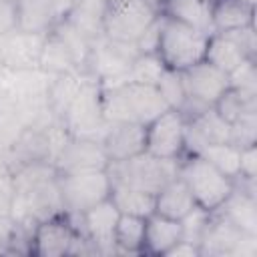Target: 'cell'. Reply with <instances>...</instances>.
I'll return each mask as SVG.
<instances>
[{"instance_id":"obj_33","label":"cell","mask_w":257,"mask_h":257,"mask_svg":"<svg viewBox=\"0 0 257 257\" xmlns=\"http://www.w3.org/2000/svg\"><path fill=\"white\" fill-rule=\"evenodd\" d=\"M215 112L227 120L229 124L235 122L243 112L247 110H257V96H249V94H243L241 90L229 86L213 104Z\"/></svg>"},{"instance_id":"obj_47","label":"cell","mask_w":257,"mask_h":257,"mask_svg":"<svg viewBox=\"0 0 257 257\" xmlns=\"http://www.w3.org/2000/svg\"><path fill=\"white\" fill-rule=\"evenodd\" d=\"M106 2H108V8H112V6H118V4L128 2V0H106Z\"/></svg>"},{"instance_id":"obj_14","label":"cell","mask_w":257,"mask_h":257,"mask_svg":"<svg viewBox=\"0 0 257 257\" xmlns=\"http://www.w3.org/2000/svg\"><path fill=\"white\" fill-rule=\"evenodd\" d=\"M46 34L22 32L12 28L10 32L0 36V54L6 68L20 70V68H36L38 58L42 52Z\"/></svg>"},{"instance_id":"obj_17","label":"cell","mask_w":257,"mask_h":257,"mask_svg":"<svg viewBox=\"0 0 257 257\" xmlns=\"http://www.w3.org/2000/svg\"><path fill=\"white\" fill-rule=\"evenodd\" d=\"M183 237V227L179 219H171L159 213H151L145 221V241L143 255L165 257L173 245Z\"/></svg>"},{"instance_id":"obj_48","label":"cell","mask_w":257,"mask_h":257,"mask_svg":"<svg viewBox=\"0 0 257 257\" xmlns=\"http://www.w3.org/2000/svg\"><path fill=\"white\" fill-rule=\"evenodd\" d=\"M4 68V60H2V54H0V70Z\"/></svg>"},{"instance_id":"obj_28","label":"cell","mask_w":257,"mask_h":257,"mask_svg":"<svg viewBox=\"0 0 257 257\" xmlns=\"http://www.w3.org/2000/svg\"><path fill=\"white\" fill-rule=\"evenodd\" d=\"M86 78H88L86 74L76 72V70L52 76V82H50L48 92H46V100H48V106H50V110L54 112V116L58 120L66 112V108L70 106L74 96L80 92V88H82Z\"/></svg>"},{"instance_id":"obj_27","label":"cell","mask_w":257,"mask_h":257,"mask_svg":"<svg viewBox=\"0 0 257 257\" xmlns=\"http://www.w3.org/2000/svg\"><path fill=\"white\" fill-rule=\"evenodd\" d=\"M247 56L243 54V50L237 46V42L225 34V32H213L209 34L207 40V48H205V56L203 60L209 62L211 66L223 70V72H231L235 66H239Z\"/></svg>"},{"instance_id":"obj_29","label":"cell","mask_w":257,"mask_h":257,"mask_svg":"<svg viewBox=\"0 0 257 257\" xmlns=\"http://www.w3.org/2000/svg\"><path fill=\"white\" fill-rule=\"evenodd\" d=\"M145 221L147 217L120 213L114 229V249L116 255H143L145 241Z\"/></svg>"},{"instance_id":"obj_16","label":"cell","mask_w":257,"mask_h":257,"mask_svg":"<svg viewBox=\"0 0 257 257\" xmlns=\"http://www.w3.org/2000/svg\"><path fill=\"white\" fill-rule=\"evenodd\" d=\"M231 139V124L223 120L215 108H207L199 116L187 120L185 126V155H197L203 147L215 143H229Z\"/></svg>"},{"instance_id":"obj_38","label":"cell","mask_w":257,"mask_h":257,"mask_svg":"<svg viewBox=\"0 0 257 257\" xmlns=\"http://www.w3.org/2000/svg\"><path fill=\"white\" fill-rule=\"evenodd\" d=\"M24 122L18 118L14 110H2L0 112V147L8 149L18 141V137L24 131Z\"/></svg>"},{"instance_id":"obj_41","label":"cell","mask_w":257,"mask_h":257,"mask_svg":"<svg viewBox=\"0 0 257 257\" xmlns=\"http://www.w3.org/2000/svg\"><path fill=\"white\" fill-rule=\"evenodd\" d=\"M229 34L237 46L243 50V54L247 58H255L257 60V36H255V24L253 26H245V28H239V30H233V32H225Z\"/></svg>"},{"instance_id":"obj_20","label":"cell","mask_w":257,"mask_h":257,"mask_svg":"<svg viewBox=\"0 0 257 257\" xmlns=\"http://www.w3.org/2000/svg\"><path fill=\"white\" fill-rule=\"evenodd\" d=\"M195 207H197V203H195L189 187L185 185V181L179 175L173 177L167 185H163L155 193V213H159V215L181 221Z\"/></svg>"},{"instance_id":"obj_15","label":"cell","mask_w":257,"mask_h":257,"mask_svg":"<svg viewBox=\"0 0 257 257\" xmlns=\"http://www.w3.org/2000/svg\"><path fill=\"white\" fill-rule=\"evenodd\" d=\"M100 143H102L108 163H118V161L137 157L145 153V124L108 122Z\"/></svg>"},{"instance_id":"obj_12","label":"cell","mask_w":257,"mask_h":257,"mask_svg":"<svg viewBox=\"0 0 257 257\" xmlns=\"http://www.w3.org/2000/svg\"><path fill=\"white\" fill-rule=\"evenodd\" d=\"M118 209L108 199L84 211L76 223V227L94 243L98 255H116L114 249V229L118 221Z\"/></svg>"},{"instance_id":"obj_7","label":"cell","mask_w":257,"mask_h":257,"mask_svg":"<svg viewBox=\"0 0 257 257\" xmlns=\"http://www.w3.org/2000/svg\"><path fill=\"white\" fill-rule=\"evenodd\" d=\"M62 126L70 137H86L100 141L108 122L102 116V88L98 82L86 78L80 92L74 96L66 112L60 116Z\"/></svg>"},{"instance_id":"obj_3","label":"cell","mask_w":257,"mask_h":257,"mask_svg":"<svg viewBox=\"0 0 257 257\" xmlns=\"http://www.w3.org/2000/svg\"><path fill=\"white\" fill-rule=\"evenodd\" d=\"M207 40H209V34H205L185 22L165 16L157 54L161 56V60L165 62V66L169 70L183 72L203 60Z\"/></svg>"},{"instance_id":"obj_9","label":"cell","mask_w":257,"mask_h":257,"mask_svg":"<svg viewBox=\"0 0 257 257\" xmlns=\"http://www.w3.org/2000/svg\"><path fill=\"white\" fill-rule=\"evenodd\" d=\"M185 126L187 122L181 112L167 108L145 124V153L157 159L179 161L185 155Z\"/></svg>"},{"instance_id":"obj_13","label":"cell","mask_w":257,"mask_h":257,"mask_svg":"<svg viewBox=\"0 0 257 257\" xmlns=\"http://www.w3.org/2000/svg\"><path fill=\"white\" fill-rule=\"evenodd\" d=\"M185 92L189 98H195L207 106H213L215 100L229 88V76L227 72L211 66L209 62L201 60L193 64L191 68L181 72Z\"/></svg>"},{"instance_id":"obj_1","label":"cell","mask_w":257,"mask_h":257,"mask_svg":"<svg viewBox=\"0 0 257 257\" xmlns=\"http://www.w3.org/2000/svg\"><path fill=\"white\" fill-rule=\"evenodd\" d=\"M167 102L157 86L122 82L102 88V116L106 122L149 124L167 110Z\"/></svg>"},{"instance_id":"obj_34","label":"cell","mask_w":257,"mask_h":257,"mask_svg":"<svg viewBox=\"0 0 257 257\" xmlns=\"http://www.w3.org/2000/svg\"><path fill=\"white\" fill-rule=\"evenodd\" d=\"M157 88H159V92H161V96L165 98V102H167L169 108L179 110V108L183 106V102H185V98H187V92H185V84H183L181 72L167 68V70L163 72V76H161Z\"/></svg>"},{"instance_id":"obj_31","label":"cell","mask_w":257,"mask_h":257,"mask_svg":"<svg viewBox=\"0 0 257 257\" xmlns=\"http://www.w3.org/2000/svg\"><path fill=\"white\" fill-rule=\"evenodd\" d=\"M167 70L165 62L157 52H139L131 62L122 82H137V84H151L157 86L163 72Z\"/></svg>"},{"instance_id":"obj_25","label":"cell","mask_w":257,"mask_h":257,"mask_svg":"<svg viewBox=\"0 0 257 257\" xmlns=\"http://www.w3.org/2000/svg\"><path fill=\"white\" fill-rule=\"evenodd\" d=\"M211 6H213V0H165L161 14L173 20L185 22L205 34H213Z\"/></svg>"},{"instance_id":"obj_2","label":"cell","mask_w":257,"mask_h":257,"mask_svg":"<svg viewBox=\"0 0 257 257\" xmlns=\"http://www.w3.org/2000/svg\"><path fill=\"white\" fill-rule=\"evenodd\" d=\"M177 175L189 187L197 207L209 213L217 211L233 191V179L223 175L201 155H183L179 159Z\"/></svg>"},{"instance_id":"obj_37","label":"cell","mask_w":257,"mask_h":257,"mask_svg":"<svg viewBox=\"0 0 257 257\" xmlns=\"http://www.w3.org/2000/svg\"><path fill=\"white\" fill-rule=\"evenodd\" d=\"M209 219H211V213L201 209V207H195L189 215H185L181 219V227H183V237L185 241H191V243H197L201 247V239L205 235V229L209 225Z\"/></svg>"},{"instance_id":"obj_32","label":"cell","mask_w":257,"mask_h":257,"mask_svg":"<svg viewBox=\"0 0 257 257\" xmlns=\"http://www.w3.org/2000/svg\"><path fill=\"white\" fill-rule=\"evenodd\" d=\"M239 151L241 149L235 147L233 143H215L203 147L197 155L207 159L215 169H219L223 175L235 181L239 177Z\"/></svg>"},{"instance_id":"obj_49","label":"cell","mask_w":257,"mask_h":257,"mask_svg":"<svg viewBox=\"0 0 257 257\" xmlns=\"http://www.w3.org/2000/svg\"><path fill=\"white\" fill-rule=\"evenodd\" d=\"M10 2H14V0H10Z\"/></svg>"},{"instance_id":"obj_44","label":"cell","mask_w":257,"mask_h":257,"mask_svg":"<svg viewBox=\"0 0 257 257\" xmlns=\"http://www.w3.org/2000/svg\"><path fill=\"white\" fill-rule=\"evenodd\" d=\"M16 26V14H14V2L0 0V36L10 32Z\"/></svg>"},{"instance_id":"obj_11","label":"cell","mask_w":257,"mask_h":257,"mask_svg":"<svg viewBox=\"0 0 257 257\" xmlns=\"http://www.w3.org/2000/svg\"><path fill=\"white\" fill-rule=\"evenodd\" d=\"M106 167H108V159L102 149V143L86 137H68L62 149L58 151V155L54 157L56 175L98 171Z\"/></svg>"},{"instance_id":"obj_18","label":"cell","mask_w":257,"mask_h":257,"mask_svg":"<svg viewBox=\"0 0 257 257\" xmlns=\"http://www.w3.org/2000/svg\"><path fill=\"white\" fill-rule=\"evenodd\" d=\"M16 26L22 32L48 34L58 22L54 0H14Z\"/></svg>"},{"instance_id":"obj_35","label":"cell","mask_w":257,"mask_h":257,"mask_svg":"<svg viewBox=\"0 0 257 257\" xmlns=\"http://www.w3.org/2000/svg\"><path fill=\"white\" fill-rule=\"evenodd\" d=\"M227 76H229V86L241 90L243 94L257 96V60L255 58H245Z\"/></svg>"},{"instance_id":"obj_23","label":"cell","mask_w":257,"mask_h":257,"mask_svg":"<svg viewBox=\"0 0 257 257\" xmlns=\"http://www.w3.org/2000/svg\"><path fill=\"white\" fill-rule=\"evenodd\" d=\"M213 213L221 215L243 233H257V197L255 195H249L233 187L225 203Z\"/></svg>"},{"instance_id":"obj_19","label":"cell","mask_w":257,"mask_h":257,"mask_svg":"<svg viewBox=\"0 0 257 257\" xmlns=\"http://www.w3.org/2000/svg\"><path fill=\"white\" fill-rule=\"evenodd\" d=\"M50 161L52 163V149L46 128H24L18 141L10 147V167L12 173L24 165Z\"/></svg>"},{"instance_id":"obj_43","label":"cell","mask_w":257,"mask_h":257,"mask_svg":"<svg viewBox=\"0 0 257 257\" xmlns=\"http://www.w3.org/2000/svg\"><path fill=\"white\" fill-rule=\"evenodd\" d=\"M231 257H257V233H243Z\"/></svg>"},{"instance_id":"obj_40","label":"cell","mask_w":257,"mask_h":257,"mask_svg":"<svg viewBox=\"0 0 257 257\" xmlns=\"http://www.w3.org/2000/svg\"><path fill=\"white\" fill-rule=\"evenodd\" d=\"M247 181H257V145L241 147L239 151V177Z\"/></svg>"},{"instance_id":"obj_36","label":"cell","mask_w":257,"mask_h":257,"mask_svg":"<svg viewBox=\"0 0 257 257\" xmlns=\"http://www.w3.org/2000/svg\"><path fill=\"white\" fill-rule=\"evenodd\" d=\"M229 143L239 149L247 145H257V110H247L235 122H231Z\"/></svg>"},{"instance_id":"obj_6","label":"cell","mask_w":257,"mask_h":257,"mask_svg":"<svg viewBox=\"0 0 257 257\" xmlns=\"http://www.w3.org/2000/svg\"><path fill=\"white\" fill-rule=\"evenodd\" d=\"M110 181L128 185L135 189H143L149 193H157L163 185H167L173 177H177L179 161L157 159L149 153H141L126 161L108 163L106 167Z\"/></svg>"},{"instance_id":"obj_4","label":"cell","mask_w":257,"mask_h":257,"mask_svg":"<svg viewBox=\"0 0 257 257\" xmlns=\"http://www.w3.org/2000/svg\"><path fill=\"white\" fill-rule=\"evenodd\" d=\"M139 54L135 44L118 42L100 34L90 42V50L84 62V74L98 82L100 88H110L122 84L124 74Z\"/></svg>"},{"instance_id":"obj_30","label":"cell","mask_w":257,"mask_h":257,"mask_svg":"<svg viewBox=\"0 0 257 257\" xmlns=\"http://www.w3.org/2000/svg\"><path fill=\"white\" fill-rule=\"evenodd\" d=\"M110 201L114 203L118 213H128L139 217H149L151 213H155V193L135 189L128 185L112 183Z\"/></svg>"},{"instance_id":"obj_22","label":"cell","mask_w":257,"mask_h":257,"mask_svg":"<svg viewBox=\"0 0 257 257\" xmlns=\"http://www.w3.org/2000/svg\"><path fill=\"white\" fill-rule=\"evenodd\" d=\"M108 12L106 0H74L70 10L64 14V22L76 28L86 38L94 40L102 34V22Z\"/></svg>"},{"instance_id":"obj_46","label":"cell","mask_w":257,"mask_h":257,"mask_svg":"<svg viewBox=\"0 0 257 257\" xmlns=\"http://www.w3.org/2000/svg\"><path fill=\"white\" fill-rule=\"evenodd\" d=\"M147 2H149L153 8H157V10L161 12V8H163V2H165V0H147Z\"/></svg>"},{"instance_id":"obj_26","label":"cell","mask_w":257,"mask_h":257,"mask_svg":"<svg viewBox=\"0 0 257 257\" xmlns=\"http://www.w3.org/2000/svg\"><path fill=\"white\" fill-rule=\"evenodd\" d=\"M38 68L56 76V74H62V72H82L76 64V58L72 56L70 48L66 46V42L54 32L50 30L44 38V44H42V52H40V58H38ZM84 74V72H82Z\"/></svg>"},{"instance_id":"obj_5","label":"cell","mask_w":257,"mask_h":257,"mask_svg":"<svg viewBox=\"0 0 257 257\" xmlns=\"http://www.w3.org/2000/svg\"><path fill=\"white\" fill-rule=\"evenodd\" d=\"M56 185L62 209L68 215H82L90 207L108 199L112 191V181L106 169L62 173L56 175Z\"/></svg>"},{"instance_id":"obj_24","label":"cell","mask_w":257,"mask_h":257,"mask_svg":"<svg viewBox=\"0 0 257 257\" xmlns=\"http://www.w3.org/2000/svg\"><path fill=\"white\" fill-rule=\"evenodd\" d=\"M255 24V6L243 0H213L211 26L213 32H233Z\"/></svg>"},{"instance_id":"obj_10","label":"cell","mask_w":257,"mask_h":257,"mask_svg":"<svg viewBox=\"0 0 257 257\" xmlns=\"http://www.w3.org/2000/svg\"><path fill=\"white\" fill-rule=\"evenodd\" d=\"M76 225L70 221L66 213H58L46 217L36 223L32 241H30V255L34 257H64L72 245L76 235Z\"/></svg>"},{"instance_id":"obj_39","label":"cell","mask_w":257,"mask_h":257,"mask_svg":"<svg viewBox=\"0 0 257 257\" xmlns=\"http://www.w3.org/2000/svg\"><path fill=\"white\" fill-rule=\"evenodd\" d=\"M163 22H165V16H163V14H159V16L151 22V26L141 34V38L135 42V46H137V50H139V52H157Z\"/></svg>"},{"instance_id":"obj_8","label":"cell","mask_w":257,"mask_h":257,"mask_svg":"<svg viewBox=\"0 0 257 257\" xmlns=\"http://www.w3.org/2000/svg\"><path fill=\"white\" fill-rule=\"evenodd\" d=\"M159 14L161 12L153 8L147 0L122 2L118 6L108 8L102 22V34L118 42L135 44Z\"/></svg>"},{"instance_id":"obj_42","label":"cell","mask_w":257,"mask_h":257,"mask_svg":"<svg viewBox=\"0 0 257 257\" xmlns=\"http://www.w3.org/2000/svg\"><path fill=\"white\" fill-rule=\"evenodd\" d=\"M12 197H14L12 175H2L0 177V217H10Z\"/></svg>"},{"instance_id":"obj_45","label":"cell","mask_w":257,"mask_h":257,"mask_svg":"<svg viewBox=\"0 0 257 257\" xmlns=\"http://www.w3.org/2000/svg\"><path fill=\"white\" fill-rule=\"evenodd\" d=\"M165 257H203V255H201V247L197 243L181 239L177 245H173L169 249V253Z\"/></svg>"},{"instance_id":"obj_21","label":"cell","mask_w":257,"mask_h":257,"mask_svg":"<svg viewBox=\"0 0 257 257\" xmlns=\"http://www.w3.org/2000/svg\"><path fill=\"white\" fill-rule=\"evenodd\" d=\"M241 235H243V231L237 229L233 223H229L227 219H223L217 213H211L209 225L201 239V255L231 257Z\"/></svg>"}]
</instances>
